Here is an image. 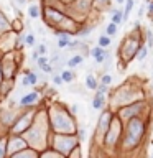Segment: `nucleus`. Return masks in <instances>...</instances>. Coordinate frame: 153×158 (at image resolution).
Masks as SVG:
<instances>
[{"mask_svg":"<svg viewBox=\"0 0 153 158\" xmlns=\"http://www.w3.org/2000/svg\"><path fill=\"white\" fill-rule=\"evenodd\" d=\"M147 51H148V48H142L140 53H138V56H137V59H138V61H143L145 56H147Z\"/></svg>","mask_w":153,"mask_h":158,"instance_id":"14","label":"nucleus"},{"mask_svg":"<svg viewBox=\"0 0 153 158\" xmlns=\"http://www.w3.org/2000/svg\"><path fill=\"white\" fill-rule=\"evenodd\" d=\"M25 43L28 46H35L36 45V40H35V35H26L25 36Z\"/></svg>","mask_w":153,"mask_h":158,"instance_id":"13","label":"nucleus"},{"mask_svg":"<svg viewBox=\"0 0 153 158\" xmlns=\"http://www.w3.org/2000/svg\"><path fill=\"white\" fill-rule=\"evenodd\" d=\"M38 66H40V68H41V66H45V64H46V63H48V61H46V58H38Z\"/></svg>","mask_w":153,"mask_h":158,"instance_id":"23","label":"nucleus"},{"mask_svg":"<svg viewBox=\"0 0 153 158\" xmlns=\"http://www.w3.org/2000/svg\"><path fill=\"white\" fill-rule=\"evenodd\" d=\"M91 56L97 63L105 61V51L102 50V46H95V48H92V50H91Z\"/></svg>","mask_w":153,"mask_h":158,"instance_id":"1","label":"nucleus"},{"mask_svg":"<svg viewBox=\"0 0 153 158\" xmlns=\"http://www.w3.org/2000/svg\"><path fill=\"white\" fill-rule=\"evenodd\" d=\"M83 63V56H73V58L68 61V66L69 68H76L78 64H81Z\"/></svg>","mask_w":153,"mask_h":158,"instance_id":"7","label":"nucleus"},{"mask_svg":"<svg viewBox=\"0 0 153 158\" xmlns=\"http://www.w3.org/2000/svg\"><path fill=\"white\" fill-rule=\"evenodd\" d=\"M124 2H127V0H117V4H124Z\"/></svg>","mask_w":153,"mask_h":158,"instance_id":"26","label":"nucleus"},{"mask_svg":"<svg viewBox=\"0 0 153 158\" xmlns=\"http://www.w3.org/2000/svg\"><path fill=\"white\" fill-rule=\"evenodd\" d=\"M107 122H109V114H104V115H102V120H100V127H102V129H105Z\"/></svg>","mask_w":153,"mask_h":158,"instance_id":"17","label":"nucleus"},{"mask_svg":"<svg viewBox=\"0 0 153 158\" xmlns=\"http://www.w3.org/2000/svg\"><path fill=\"white\" fill-rule=\"evenodd\" d=\"M102 84H107V86H109V84H112V76H109V74L104 76V78H102Z\"/></svg>","mask_w":153,"mask_h":158,"instance_id":"19","label":"nucleus"},{"mask_svg":"<svg viewBox=\"0 0 153 158\" xmlns=\"http://www.w3.org/2000/svg\"><path fill=\"white\" fill-rule=\"evenodd\" d=\"M31 58H33L35 61H38V58H40V53H38V51H33V53H31Z\"/></svg>","mask_w":153,"mask_h":158,"instance_id":"24","label":"nucleus"},{"mask_svg":"<svg viewBox=\"0 0 153 158\" xmlns=\"http://www.w3.org/2000/svg\"><path fill=\"white\" fill-rule=\"evenodd\" d=\"M92 107H94V109H102L104 107V92L97 91L94 100H92Z\"/></svg>","mask_w":153,"mask_h":158,"instance_id":"3","label":"nucleus"},{"mask_svg":"<svg viewBox=\"0 0 153 158\" xmlns=\"http://www.w3.org/2000/svg\"><path fill=\"white\" fill-rule=\"evenodd\" d=\"M99 46L105 48V46H110V36L109 35H104V36L99 38Z\"/></svg>","mask_w":153,"mask_h":158,"instance_id":"10","label":"nucleus"},{"mask_svg":"<svg viewBox=\"0 0 153 158\" xmlns=\"http://www.w3.org/2000/svg\"><path fill=\"white\" fill-rule=\"evenodd\" d=\"M41 71H43V73H51V71H53V68H51V64H48V63H46L45 66H41Z\"/></svg>","mask_w":153,"mask_h":158,"instance_id":"20","label":"nucleus"},{"mask_svg":"<svg viewBox=\"0 0 153 158\" xmlns=\"http://www.w3.org/2000/svg\"><path fill=\"white\" fill-rule=\"evenodd\" d=\"M28 15H30L31 18H38V15H40V9H38L36 5H33V7H30Z\"/></svg>","mask_w":153,"mask_h":158,"instance_id":"12","label":"nucleus"},{"mask_svg":"<svg viewBox=\"0 0 153 158\" xmlns=\"http://www.w3.org/2000/svg\"><path fill=\"white\" fill-rule=\"evenodd\" d=\"M61 76H63V79H64V83H71V81L74 79V74H73L71 71H63Z\"/></svg>","mask_w":153,"mask_h":158,"instance_id":"11","label":"nucleus"},{"mask_svg":"<svg viewBox=\"0 0 153 158\" xmlns=\"http://www.w3.org/2000/svg\"><path fill=\"white\" fill-rule=\"evenodd\" d=\"M122 20H124V12L114 10V13H112V21H114V23H120Z\"/></svg>","mask_w":153,"mask_h":158,"instance_id":"8","label":"nucleus"},{"mask_svg":"<svg viewBox=\"0 0 153 158\" xmlns=\"http://www.w3.org/2000/svg\"><path fill=\"white\" fill-rule=\"evenodd\" d=\"M38 53L45 56V54L48 53V48H46V45H40V46H38Z\"/></svg>","mask_w":153,"mask_h":158,"instance_id":"18","label":"nucleus"},{"mask_svg":"<svg viewBox=\"0 0 153 158\" xmlns=\"http://www.w3.org/2000/svg\"><path fill=\"white\" fill-rule=\"evenodd\" d=\"M36 81H38V78H36V74L35 73H26V76L23 78V84L25 86H33V84H36Z\"/></svg>","mask_w":153,"mask_h":158,"instance_id":"4","label":"nucleus"},{"mask_svg":"<svg viewBox=\"0 0 153 158\" xmlns=\"http://www.w3.org/2000/svg\"><path fill=\"white\" fill-rule=\"evenodd\" d=\"M79 138H86V130H79Z\"/></svg>","mask_w":153,"mask_h":158,"instance_id":"25","label":"nucleus"},{"mask_svg":"<svg viewBox=\"0 0 153 158\" xmlns=\"http://www.w3.org/2000/svg\"><path fill=\"white\" fill-rule=\"evenodd\" d=\"M105 31H107L109 36H114V35L117 33V23H114V21H112V23H109L107 28H105Z\"/></svg>","mask_w":153,"mask_h":158,"instance_id":"9","label":"nucleus"},{"mask_svg":"<svg viewBox=\"0 0 153 158\" xmlns=\"http://www.w3.org/2000/svg\"><path fill=\"white\" fill-rule=\"evenodd\" d=\"M92 31V26H87V28H83L81 31H79V36H87V35Z\"/></svg>","mask_w":153,"mask_h":158,"instance_id":"16","label":"nucleus"},{"mask_svg":"<svg viewBox=\"0 0 153 158\" xmlns=\"http://www.w3.org/2000/svg\"><path fill=\"white\" fill-rule=\"evenodd\" d=\"M36 99H38V94H36V92H30V94H26L25 97H21V99H20V105L33 104V102H35Z\"/></svg>","mask_w":153,"mask_h":158,"instance_id":"2","label":"nucleus"},{"mask_svg":"<svg viewBox=\"0 0 153 158\" xmlns=\"http://www.w3.org/2000/svg\"><path fill=\"white\" fill-rule=\"evenodd\" d=\"M23 45H26V43H25V36H20V38H18V41H17V46H18V48H21Z\"/></svg>","mask_w":153,"mask_h":158,"instance_id":"21","label":"nucleus"},{"mask_svg":"<svg viewBox=\"0 0 153 158\" xmlns=\"http://www.w3.org/2000/svg\"><path fill=\"white\" fill-rule=\"evenodd\" d=\"M148 15H153V0H148Z\"/></svg>","mask_w":153,"mask_h":158,"instance_id":"22","label":"nucleus"},{"mask_svg":"<svg viewBox=\"0 0 153 158\" xmlns=\"http://www.w3.org/2000/svg\"><path fill=\"white\" fill-rule=\"evenodd\" d=\"M86 86L89 89H92V91L97 89V79H95L94 76H87V78H86Z\"/></svg>","mask_w":153,"mask_h":158,"instance_id":"5","label":"nucleus"},{"mask_svg":"<svg viewBox=\"0 0 153 158\" xmlns=\"http://www.w3.org/2000/svg\"><path fill=\"white\" fill-rule=\"evenodd\" d=\"M53 83L56 84V86H61V84L64 83V79H63V76H58V74H56V76H53Z\"/></svg>","mask_w":153,"mask_h":158,"instance_id":"15","label":"nucleus"},{"mask_svg":"<svg viewBox=\"0 0 153 158\" xmlns=\"http://www.w3.org/2000/svg\"><path fill=\"white\" fill-rule=\"evenodd\" d=\"M132 9H133V0H127V2H125V10H124V21L128 18Z\"/></svg>","mask_w":153,"mask_h":158,"instance_id":"6","label":"nucleus"}]
</instances>
